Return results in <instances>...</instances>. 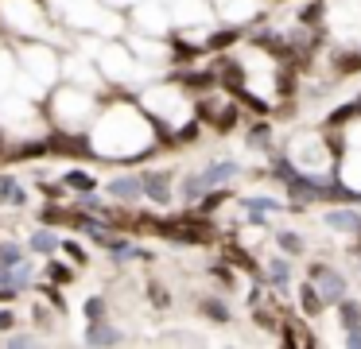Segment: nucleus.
I'll list each match as a JSON object with an SVG mask.
<instances>
[{"label":"nucleus","mask_w":361,"mask_h":349,"mask_svg":"<svg viewBox=\"0 0 361 349\" xmlns=\"http://www.w3.org/2000/svg\"><path fill=\"white\" fill-rule=\"evenodd\" d=\"M8 326H12V314L8 310H0V330H8Z\"/></svg>","instance_id":"obj_13"},{"label":"nucleus","mask_w":361,"mask_h":349,"mask_svg":"<svg viewBox=\"0 0 361 349\" xmlns=\"http://www.w3.org/2000/svg\"><path fill=\"white\" fill-rule=\"evenodd\" d=\"M350 345L361 349V326H357V330H350Z\"/></svg>","instance_id":"obj_14"},{"label":"nucleus","mask_w":361,"mask_h":349,"mask_svg":"<svg viewBox=\"0 0 361 349\" xmlns=\"http://www.w3.org/2000/svg\"><path fill=\"white\" fill-rule=\"evenodd\" d=\"M280 245H283V248H291V252H299V248H303V240L291 237V233H280Z\"/></svg>","instance_id":"obj_12"},{"label":"nucleus","mask_w":361,"mask_h":349,"mask_svg":"<svg viewBox=\"0 0 361 349\" xmlns=\"http://www.w3.org/2000/svg\"><path fill=\"white\" fill-rule=\"evenodd\" d=\"M342 318H345L350 330H357V326H361V307H357V302H342Z\"/></svg>","instance_id":"obj_7"},{"label":"nucleus","mask_w":361,"mask_h":349,"mask_svg":"<svg viewBox=\"0 0 361 349\" xmlns=\"http://www.w3.org/2000/svg\"><path fill=\"white\" fill-rule=\"evenodd\" d=\"M144 186H148V194L156 202H167V178L164 175H148V178H144Z\"/></svg>","instance_id":"obj_5"},{"label":"nucleus","mask_w":361,"mask_h":349,"mask_svg":"<svg viewBox=\"0 0 361 349\" xmlns=\"http://www.w3.org/2000/svg\"><path fill=\"white\" fill-rule=\"evenodd\" d=\"M268 209H276V202H268V198H257V202H249V214H252V217L268 214Z\"/></svg>","instance_id":"obj_10"},{"label":"nucleus","mask_w":361,"mask_h":349,"mask_svg":"<svg viewBox=\"0 0 361 349\" xmlns=\"http://www.w3.org/2000/svg\"><path fill=\"white\" fill-rule=\"evenodd\" d=\"M90 341H94V345H117L121 333L117 330H105V326H94V330H90Z\"/></svg>","instance_id":"obj_6"},{"label":"nucleus","mask_w":361,"mask_h":349,"mask_svg":"<svg viewBox=\"0 0 361 349\" xmlns=\"http://www.w3.org/2000/svg\"><path fill=\"white\" fill-rule=\"evenodd\" d=\"M0 194H4V198H12V202H20V198H24V194H20V186H16V183H8V178L0 183Z\"/></svg>","instance_id":"obj_11"},{"label":"nucleus","mask_w":361,"mask_h":349,"mask_svg":"<svg viewBox=\"0 0 361 349\" xmlns=\"http://www.w3.org/2000/svg\"><path fill=\"white\" fill-rule=\"evenodd\" d=\"M272 283L276 287L288 283V264H283V260H272Z\"/></svg>","instance_id":"obj_9"},{"label":"nucleus","mask_w":361,"mask_h":349,"mask_svg":"<svg viewBox=\"0 0 361 349\" xmlns=\"http://www.w3.org/2000/svg\"><path fill=\"white\" fill-rule=\"evenodd\" d=\"M326 221L334 225V229H361V217L350 214V209H338V214H326Z\"/></svg>","instance_id":"obj_4"},{"label":"nucleus","mask_w":361,"mask_h":349,"mask_svg":"<svg viewBox=\"0 0 361 349\" xmlns=\"http://www.w3.org/2000/svg\"><path fill=\"white\" fill-rule=\"evenodd\" d=\"M140 190H144L140 178H117V183H113V194H117V198H140Z\"/></svg>","instance_id":"obj_3"},{"label":"nucleus","mask_w":361,"mask_h":349,"mask_svg":"<svg viewBox=\"0 0 361 349\" xmlns=\"http://www.w3.org/2000/svg\"><path fill=\"white\" fill-rule=\"evenodd\" d=\"M233 171H237V163H214V167L210 171H206V175H198V178H187V194H190V198H195V194H202L206 190V186H218V183H226V178L229 175H233Z\"/></svg>","instance_id":"obj_1"},{"label":"nucleus","mask_w":361,"mask_h":349,"mask_svg":"<svg viewBox=\"0 0 361 349\" xmlns=\"http://www.w3.org/2000/svg\"><path fill=\"white\" fill-rule=\"evenodd\" d=\"M32 248H39V252H55L59 240L51 237V233H35V237H32Z\"/></svg>","instance_id":"obj_8"},{"label":"nucleus","mask_w":361,"mask_h":349,"mask_svg":"<svg viewBox=\"0 0 361 349\" xmlns=\"http://www.w3.org/2000/svg\"><path fill=\"white\" fill-rule=\"evenodd\" d=\"M311 279H314V283H322V299H326V302H338V299H342L345 287H342V279H338L334 271L314 268V271H311Z\"/></svg>","instance_id":"obj_2"}]
</instances>
